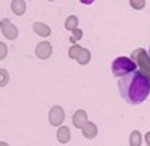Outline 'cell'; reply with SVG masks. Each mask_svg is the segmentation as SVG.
I'll use <instances>...</instances> for the list:
<instances>
[{
	"instance_id": "ba28073f",
	"label": "cell",
	"mask_w": 150,
	"mask_h": 146,
	"mask_svg": "<svg viewBox=\"0 0 150 146\" xmlns=\"http://www.w3.org/2000/svg\"><path fill=\"white\" fill-rule=\"evenodd\" d=\"M0 146H8L6 143H0Z\"/></svg>"
},
{
	"instance_id": "7a4b0ae2",
	"label": "cell",
	"mask_w": 150,
	"mask_h": 146,
	"mask_svg": "<svg viewBox=\"0 0 150 146\" xmlns=\"http://www.w3.org/2000/svg\"><path fill=\"white\" fill-rule=\"evenodd\" d=\"M112 74L115 75V77H124V75H127V74H131V72H134L135 71V68H137V65L134 63V61H131L129 58H127V56H119V58H116V59H113V62H112Z\"/></svg>"
},
{
	"instance_id": "30bf717a",
	"label": "cell",
	"mask_w": 150,
	"mask_h": 146,
	"mask_svg": "<svg viewBox=\"0 0 150 146\" xmlns=\"http://www.w3.org/2000/svg\"><path fill=\"white\" fill-rule=\"evenodd\" d=\"M0 28H2V21H0Z\"/></svg>"
},
{
	"instance_id": "9c48e42d",
	"label": "cell",
	"mask_w": 150,
	"mask_h": 146,
	"mask_svg": "<svg viewBox=\"0 0 150 146\" xmlns=\"http://www.w3.org/2000/svg\"><path fill=\"white\" fill-rule=\"evenodd\" d=\"M147 52H149V58H150V46H149V50Z\"/></svg>"
},
{
	"instance_id": "3957f363",
	"label": "cell",
	"mask_w": 150,
	"mask_h": 146,
	"mask_svg": "<svg viewBox=\"0 0 150 146\" xmlns=\"http://www.w3.org/2000/svg\"><path fill=\"white\" fill-rule=\"evenodd\" d=\"M2 31H3V34H5L8 38H15V37H16V28H15L8 19H5V21L2 22Z\"/></svg>"
},
{
	"instance_id": "5b68a950",
	"label": "cell",
	"mask_w": 150,
	"mask_h": 146,
	"mask_svg": "<svg viewBox=\"0 0 150 146\" xmlns=\"http://www.w3.org/2000/svg\"><path fill=\"white\" fill-rule=\"evenodd\" d=\"M8 80H9L8 72H6L5 69H0V87H2V86H5V84L8 83Z\"/></svg>"
},
{
	"instance_id": "277c9868",
	"label": "cell",
	"mask_w": 150,
	"mask_h": 146,
	"mask_svg": "<svg viewBox=\"0 0 150 146\" xmlns=\"http://www.w3.org/2000/svg\"><path fill=\"white\" fill-rule=\"evenodd\" d=\"M12 9H13V12L18 14V15L24 14L25 6H24V3H22V0H13V2H12Z\"/></svg>"
},
{
	"instance_id": "52a82bcc",
	"label": "cell",
	"mask_w": 150,
	"mask_h": 146,
	"mask_svg": "<svg viewBox=\"0 0 150 146\" xmlns=\"http://www.w3.org/2000/svg\"><path fill=\"white\" fill-rule=\"evenodd\" d=\"M80 2H81V3H84V5H91V3L94 2V0H80Z\"/></svg>"
},
{
	"instance_id": "6da1fadb",
	"label": "cell",
	"mask_w": 150,
	"mask_h": 146,
	"mask_svg": "<svg viewBox=\"0 0 150 146\" xmlns=\"http://www.w3.org/2000/svg\"><path fill=\"white\" fill-rule=\"evenodd\" d=\"M121 98L129 105L143 103L150 95V81L140 71H134L118 80Z\"/></svg>"
},
{
	"instance_id": "8992f818",
	"label": "cell",
	"mask_w": 150,
	"mask_h": 146,
	"mask_svg": "<svg viewBox=\"0 0 150 146\" xmlns=\"http://www.w3.org/2000/svg\"><path fill=\"white\" fill-rule=\"evenodd\" d=\"M6 52H8V49H6V46L0 41V59H3L5 56H6Z\"/></svg>"
}]
</instances>
